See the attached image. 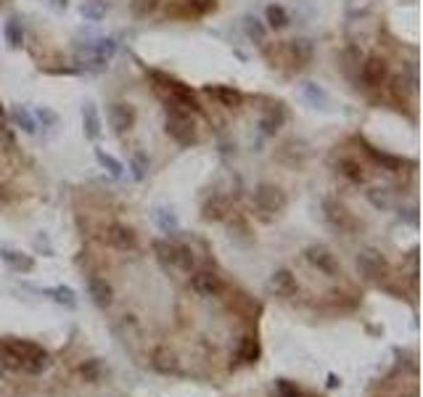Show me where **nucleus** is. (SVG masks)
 Instances as JSON below:
<instances>
[{"label":"nucleus","instance_id":"f257e3e1","mask_svg":"<svg viewBox=\"0 0 423 397\" xmlns=\"http://www.w3.org/2000/svg\"><path fill=\"white\" fill-rule=\"evenodd\" d=\"M252 202H254V209H257V217H259L262 223L278 220L288 207L286 191L281 189V186H275V183H259V186L254 189Z\"/></svg>","mask_w":423,"mask_h":397},{"label":"nucleus","instance_id":"f03ea898","mask_svg":"<svg viewBox=\"0 0 423 397\" xmlns=\"http://www.w3.org/2000/svg\"><path fill=\"white\" fill-rule=\"evenodd\" d=\"M8 345L14 347V352L19 355V361H21V371L24 374H43V371H48L51 368V352L45 350L43 345H37L32 339H14V336H8Z\"/></svg>","mask_w":423,"mask_h":397},{"label":"nucleus","instance_id":"7ed1b4c3","mask_svg":"<svg viewBox=\"0 0 423 397\" xmlns=\"http://www.w3.org/2000/svg\"><path fill=\"white\" fill-rule=\"evenodd\" d=\"M164 130H167V136L175 143H180V146H196V125L191 122L188 117V111L183 109H177V106H172V111H167V120H164Z\"/></svg>","mask_w":423,"mask_h":397},{"label":"nucleus","instance_id":"20e7f679","mask_svg":"<svg viewBox=\"0 0 423 397\" xmlns=\"http://www.w3.org/2000/svg\"><path fill=\"white\" fill-rule=\"evenodd\" d=\"M357 270L365 281L381 283L384 278L389 276V259L384 257L376 246H365L357 252Z\"/></svg>","mask_w":423,"mask_h":397},{"label":"nucleus","instance_id":"39448f33","mask_svg":"<svg viewBox=\"0 0 423 397\" xmlns=\"http://www.w3.org/2000/svg\"><path fill=\"white\" fill-rule=\"evenodd\" d=\"M323 217L338 233H355V230H360V220L336 199H325L323 202Z\"/></svg>","mask_w":423,"mask_h":397},{"label":"nucleus","instance_id":"423d86ee","mask_svg":"<svg viewBox=\"0 0 423 397\" xmlns=\"http://www.w3.org/2000/svg\"><path fill=\"white\" fill-rule=\"evenodd\" d=\"M305 259L315 268V270H321L323 276L334 278L341 273V262H338V257L334 255V249L325 246V244H310L305 249Z\"/></svg>","mask_w":423,"mask_h":397},{"label":"nucleus","instance_id":"0eeeda50","mask_svg":"<svg viewBox=\"0 0 423 397\" xmlns=\"http://www.w3.org/2000/svg\"><path fill=\"white\" fill-rule=\"evenodd\" d=\"M191 289L199 294V297H204V299H212V297H222L228 286H225L220 273H215V270H193Z\"/></svg>","mask_w":423,"mask_h":397},{"label":"nucleus","instance_id":"6e6552de","mask_svg":"<svg viewBox=\"0 0 423 397\" xmlns=\"http://www.w3.org/2000/svg\"><path fill=\"white\" fill-rule=\"evenodd\" d=\"M103 239L109 246H114L117 252H138V233L130 228V225L124 223H111L106 225V233H103Z\"/></svg>","mask_w":423,"mask_h":397},{"label":"nucleus","instance_id":"1a4fd4ad","mask_svg":"<svg viewBox=\"0 0 423 397\" xmlns=\"http://www.w3.org/2000/svg\"><path fill=\"white\" fill-rule=\"evenodd\" d=\"M268 292L275 299H294L296 292H299V281H296V276L288 268H278L270 276V281H268Z\"/></svg>","mask_w":423,"mask_h":397},{"label":"nucleus","instance_id":"9d476101","mask_svg":"<svg viewBox=\"0 0 423 397\" xmlns=\"http://www.w3.org/2000/svg\"><path fill=\"white\" fill-rule=\"evenodd\" d=\"M151 368L156 374H162V376H177V374H183V365H180V358H177V352L175 350H169V347H156L151 352Z\"/></svg>","mask_w":423,"mask_h":397},{"label":"nucleus","instance_id":"9b49d317","mask_svg":"<svg viewBox=\"0 0 423 397\" xmlns=\"http://www.w3.org/2000/svg\"><path fill=\"white\" fill-rule=\"evenodd\" d=\"M389 77V61L384 56H368L362 64V83L368 87H381Z\"/></svg>","mask_w":423,"mask_h":397},{"label":"nucleus","instance_id":"f8f14e48","mask_svg":"<svg viewBox=\"0 0 423 397\" xmlns=\"http://www.w3.org/2000/svg\"><path fill=\"white\" fill-rule=\"evenodd\" d=\"M109 122H111V127H114V133L119 136H124V133H130L133 127H135V109L130 104H111L109 106Z\"/></svg>","mask_w":423,"mask_h":397},{"label":"nucleus","instance_id":"ddd939ff","mask_svg":"<svg viewBox=\"0 0 423 397\" xmlns=\"http://www.w3.org/2000/svg\"><path fill=\"white\" fill-rule=\"evenodd\" d=\"M204 93L212 96L225 109H241L243 106V93L233 85H204Z\"/></svg>","mask_w":423,"mask_h":397},{"label":"nucleus","instance_id":"4468645a","mask_svg":"<svg viewBox=\"0 0 423 397\" xmlns=\"http://www.w3.org/2000/svg\"><path fill=\"white\" fill-rule=\"evenodd\" d=\"M230 215V199L220 196V193H212L206 202L202 204V217L206 223H220Z\"/></svg>","mask_w":423,"mask_h":397},{"label":"nucleus","instance_id":"2eb2a0df","mask_svg":"<svg viewBox=\"0 0 423 397\" xmlns=\"http://www.w3.org/2000/svg\"><path fill=\"white\" fill-rule=\"evenodd\" d=\"M360 146L365 149V154L371 156L376 164H381V167H384V170H389V173H400V170L407 164L402 156H394V154H389V151H381V149H376V146L368 143L365 138H360Z\"/></svg>","mask_w":423,"mask_h":397},{"label":"nucleus","instance_id":"dca6fc26","mask_svg":"<svg viewBox=\"0 0 423 397\" xmlns=\"http://www.w3.org/2000/svg\"><path fill=\"white\" fill-rule=\"evenodd\" d=\"M87 294L93 297V302L98 305V308H111V302H114V289H111V283L101 276H90L87 278Z\"/></svg>","mask_w":423,"mask_h":397},{"label":"nucleus","instance_id":"f3484780","mask_svg":"<svg viewBox=\"0 0 423 397\" xmlns=\"http://www.w3.org/2000/svg\"><path fill=\"white\" fill-rule=\"evenodd\" d=\"M0 259H3L14 273H32L34 270L32 255H24V252L11 249V246H0Z\"/></svg>","mask_w":423,"mask_h":397},{"label":"nucleus","instance_id":"a211bd4d","mask_svg":"<svg viewBox=\"0 0 423 397\" xmlns=\"http://www.w3.org/2000/svg\"><path fill=\"white\" fill-rule=\"evenodd\" d=\"M259 355H262V345H259V339H257L254 334L241 336L238 350H236V361L241 363V365H254V363L259 361Z\"/></svg>","mask_w":423,"mask_h":397},{"label":"nucleus","instance_id":"6ab92c4d","mask_svg":"<svg viewBox=\"0 0 423 397\" xmlns=\"http://www.w3.org/2000/svg\"><path fill=\"white\" fill-rule=\"evenodd\" d=\"M83 133L87 140H98L101 138V114L93 101L83 104Z\"/></svg>","mask_w":423,"mask_h":397},{"label":"nucleus","instance_id":"aec40b11","mask_svg":"<svg viewBox=\"0 0 423 397\" xmlns=\"http://www.w3.org/2000/svg\"><path fill=\"white\" fill-rule=\"evenodd\" d=\"M283 122H286V111H283V106L281 104H275V106H268V109L262 111L259 127H262L265 136H275V133L283 127Z\"/></svg>","mask_w":423,"mask_h":397},{"label":"nucleus","instance_id":"412c9836","mask_svg":"<svg viewBox=\"0 0 423 397\" xmlns=\"http://www.w3.org/2000/svg\"><path fill=\"white\" fill-rule=\"evenodd\" d=\"M77 374L83 376L87 384H101L103 376L109 374V368L103 365L101 358H87L85 363H80V368H77Z\"/></svg>","mask_w":423,"mask_h":397},{"label":"nucleus","instance_id":"4be33fe9","mask_svg":"<svg viewBox=\"0 0 423 397\" xmlns=\"http://www.w3.org/2000/svg\"><path fill=\"white\" fill-rule=\"evenodd\" d=\"M156 259L164 265V268H175L177 265V244L169 242V239H153L151 244Z\"/></svg>","mask_w":423,"mask_h":397},{"label":"nucleus","instance_id":"5701e85b","mask_svg":"<svg viewBox=\"0 0 423 397\" xmlns=\"http://www.w3.org/2000/svg\"><path fill=\"white\" fill-rule=\"evenodd\" d=\"M336 173L341 178H347L349 183H365V173H362V164L352 159V156H341L336 162Z\"/></svg>","mask_w":423,"mask_h":397},{"label":"nucleus","instance_id":"b1692460","mask_svg":"<svg viewBox=\"0 0 423 397\" xmlns=\"http://www.w3.org/2000/svg\"><path fill=\"white\" fill-rule=\"evenodd\" d=\"M302 96H305V101L312 109H328V104H331V98H328V93L323 90L318 83H302Z\"/></svg>","mask_w":423,"mask_h":397},{"label":"nucleus","instance_id":"393cba45","mask_svg":"<svg viewBox=\"0 0 423 397\" xmlns=\"http://www.w3.org/2000/svg\"><path fill=\"white\" fill-rule=\"evenodd\" d=\"M288 56H291V61H294L296 67H305V64L312 61V43L305 40V37L291 40V43H288Z\"/></svg>","mask_w":423,"mask_h":397},{"label":"nucleus","instance_id":"a878e982","mask_svg":"<svg viewBox=\"0 0 423 397\" xmlns=\"http://www.w3.org/2000/svg\"><path fill=\"white\" fill-rule=\"evenodd\" d=\"M43 294L51 297L56 305H64L67 310H74V308H77V294H74V289L64 286V283H58V286H53V289H43Z\"/></svg>","mask_w":423,"mask_h":397},{"label":"nucleus","instance_id":"bb28decb","mask_svg":"<svg viewBox=\"0 0 423 397\" xmlns=\"http://www.w3.org/2000/svg\"><path fill=\"white\" fill-rule=\"evenodd\" d=\"M153 220L156 225L162 228V233H169V236H175L177 230H180V220H177V215L167 207H156L153 209Z\"/></svg>","mask_w":423,"mask_h":397},{"label":"nucleus","instance_id":"cd10ccee","mask_svg":"<svg viewBox=\"0 0 423 397\" xmlns=\"http://www.w3.org/2000/svg\"><path fill=\"white\" fill-rule=\"evenodd\" d=\"M114 53H117V43H114L111 37H101V40L93 45V61H96L98 67H106V64L114 58Z\"/></svg>","mask_w":423,"mask_h":397},{"label":"nucleus","instance_id":"c85d7f7f","mask_svg":"<svg viewBox=\"0 0 423 397\" xmlns=\"http://www.w3.org/2000/svg\"><path fill=\"white\" fill-rule=\"evenodd\" d=\"M11 120H14V125H17V127H21L24 133H30V136H34V133H37V122H34L32 111H30L27 106H21V104L14 106V109H11Z\"/></svg>","mask_w":423,"mask_h":397},{"label":"nucleus","instance_id":"c756f323","mask_svg":"<svg viewBox=\"0 0 423 397\" xmlns=\"http://www.w3.org/2000/svg\"><path fill=\"white\" fill-rule=\"evenodd\" d=\"M368 202L376 209H389L394 207V191L387 189V186H376V189L368 191Z\"/></svg>","mask_w":423,"mask_h":397},{"label":"nucleus","instance_id":"7c9ffc66","mask_svg":"<svg viewBox=\"0 0 423 397\" xmlns=\"http://www.w3.org/2000/svg\"><path fill=\"white\" fill-rule=\"evenodd\" d=\"M265 19H268V27H270V30H283V27H288V21H291L286 14V8H283V6H275V3L265 8Z\"/></svg>","mask_w":423,"mask_h":397},{"label":"nucleus","instance_id":"2f4dec72","mask_svg":"<svg viewBox=\"0 0 423 397\" xmlns=\"http://www.w3.org/2000/svg\"><path fill=\"white\" fill-rule=\"evenodd\" d=\"M3 32H6L8 48H21V45H24V30H21V21H19V19H8Z\"/></svg>","mask_w":423,"mask_h":397},{"label":"nucleus","instance_id":"473e14b6","mask_svg":"<svg viewBox=\"0 0 423 397\" xmlns=\"http://www.w3.org/2000/svg\"><path fill=\"white\" fill-rule=\"evenodd\" d=\"M96 162L101 164L103 170H109V175H111V178H122V173H124L122 162H119V159H114L111 154H106L103 149H96Z\"/></svg>","mask_w":423,"mask_h":397},{"label":"nucleus","instance_id":"72a5a7b5","mask_svg":"<svg viewBox=\"0 0 423 397\" xmlns=\"http://www.w3.org/2000/svg\"><path fill=\"white\" fill-rule=\"evenodd\" d=\"M243 24H246V35L252 37L257 45H262V43H265V37H268V27H265V24H262L257 17H246Z\"/></svg>","mask_w":423,"mask_h":397},{"label":"nucleus","instance_id":"f704fd0d","mask_svg":"<svg viewBox=\"0 0 423 397\" xmlns=\"http://www.w3.org/2000/svg\"><path fill=\"white\" fill-rule=\"evenodd\" d=\"M177 270H196V257H193V249L186 246V244H177V265H175Z\"/></svg>","mask_w":423,"mask_h":397},{"label":"nucleus","instance_id":"c9c22d12","mask_svg":"<svg viewBox=\"0 0 423 397\" xmlns=\"http://www.w3.org/2000/svg\"><path fill=\"white\" fill-rule=\"evenodd\" d=\"M149 167H151L149 156L143 154V151H135V154H133V159H130V170H133V178H135V180H146V175H149Z\"/></svg>","mask_w":423,"mask_h":397},{"label":"nucleus","instance_id":"e433bc0d","mask_svg":"<svg viewBox=\"0 0 423 397\" xmlns=\"http://www.w3.org/2000/svg\"><path fill=\"white\" fill-rule=\"evenodd\" d=\"M159 3L162 0H130V8H133V14L138 19H149L159 8Z\"/></svg>","mask_w":423,"mask_h":397},{"label":"nucleus","instance_id":"4c0bfd02","mask_svg":"<svg viewBox=\"0 0 423 397\" xmlns=\"http://www.w3.org/2000/svg\"><path fill=\"white\" fill-rule=\"evenodd\" d=\"M415 83H418L415 74H413L410 80H405L402 74H397V77H394V96H397V98H407V93H415V90H418Z\"/></svg>","mask_w":423,"mask_h":397},{"label":"nucleus","instance_id":"58836bf2","mask_svg":"<svg viewBox=\"0 0 423 397\" xmlns=\"http://www.w3.org/2000/svg\"><path fill=\"white\" fill-rule=\"evenodd\" d=\"M275 395L278 397H305V392H302V387H296L294 381L275 379Z\"/></svg>","mask_w":423,"mask_h":397},{"label":"nucleus","instance_id":"ea45409f","mask_svg":"<svg viewBox=\"0 0 423 397\" xmlns=\"http://www.w3.org/2000/svg\"><path fill=\"white\" fill-rule=\"evenodd\" d=\"M183 3H186L188 11L196 14V17H204V14H209V11L217 8V0H183Z\"/></svg>","mask_w":423,"mask_h":397},{"label":"nucleus","instance_id":"a19ab883","mask_svg":"<svg viewBox=\"0 0 423 397\" xmlns=\"http://www.w3.org/2000/svg\"><path fill=\"white\" fill-rule=\"evenodd\" d=\"M37 120L43 122V127H56L58 125V114L53 109H48V106H40L37 109Z\"/></svg>","mask_w":423,"mask_h":397},{"label":"nucleus","instance_id":"79ce46f5","mask_svg":"<svg viewBox=\"0 0 423 397\" xmlns=\"http://www.w3.org/2000/svg\"><path fill=\"white\" fill-rule=\"evenodd\" d=\"M83 17L85 19H93V21H98L103 17V8L101 6H96V0H85L83 3Z\"/></svg>","mask_w":423,"mask_h":397},{"label":"nucleus","instance_id":"37998d69","mask_svg":"<svg viewBox=\"0 0 423 397\" xmlns=\"http://www.w3.org/2000/svg\"><path fill=\"white\" fill-rule=\"evenodd\" d=\"M0 149H14V133L0 122Z\"/></svg>","mask_w":423,"mask_h":397},{"label":"nucleus","instance_id":"c03bdc74","mask_svg":"<svg viewBox=\"0 0 423 397\" xmlns=\"http://www.w3.org/2000/svg\"><path fill=\"white\" fill-rule=\"evenodd\" d=\"M34 246H37V249H45V257H53V246L45 236H37V239H34Z\"/></svg>","mask_w":423,"mask_h":397},{"label":"nucleus","instance_id":"a18cd8bd","mask_svg":"<svg viewBox=\"0 0 423 397\" xmlns=\"http://www.w3.org/2000/svg\"><path fill=\"white\" fill-rule=\"evenodd\" d=\"M48 3H51L53 11H67L69 8V0H48Z\"/></svg>","mask_w":423,"mask_h":397},{"label":"nucleus","instance_id":"49530a36","mask_svg":"<svg viewBox=\"0 0 423 397\" xmlns=\"http://www.w3.org/2000/svg\"><path fill=\"white\" fill-rule=\"evenodd\" d=\"M11 199V193H8V186L6 183H0V202H8Z\"/></svg>","mask_w":423,"mask_h":397},{"label":"nucleus","instance_id":"de8ad7c7","mask_svg":"<svg viewBox=\"0 0 423 397\" xmlns=\"http://www.w3.org/2000/svg\"><path fill=\"white\" fill-rule=\"evenodd\" d=\"M328 387H341V379L336 374H328Z\"/></svg>","mask_w":423,"mask_h":397},{"label":"nucleus","instance_id":"09e8293b","mask_svg":"<svg viewBox=\"0 0 423 397\" xmlns=\"http://www.w3.org/2000/svg\"><path fill=\"white\" fill-rule=\"evenodd\" d=\"M0 122H3V106H0Z\"/></svg>","mask_w":423,"mask_h":397},{"label":"nucleus","instance_id":"8fccbe9b","mask_svg":"<svg viewBox=\"0 0 423 397\" xmlns=\"http://www.w3.org/2000/svg\"><path fill=\"white\" fill-rule=\"evenodd\" d=\"M402 397H418V395H402Z\"/></svg>","mask_w":423,"mask_h":397},{"label":"nucleus","instance_id":"3c124183","mask_svg":"<svg viewBox=\"0 0 423 397\" xmlns=\"http://www.w3.org/2000/svg\"><path fill=\"white\" fill-rule=\"evenodd\" d=\"M3 3H6V0H0V6H3Z\"/></svg>","mask_w":423,"mask_h":397}]
</instances>
